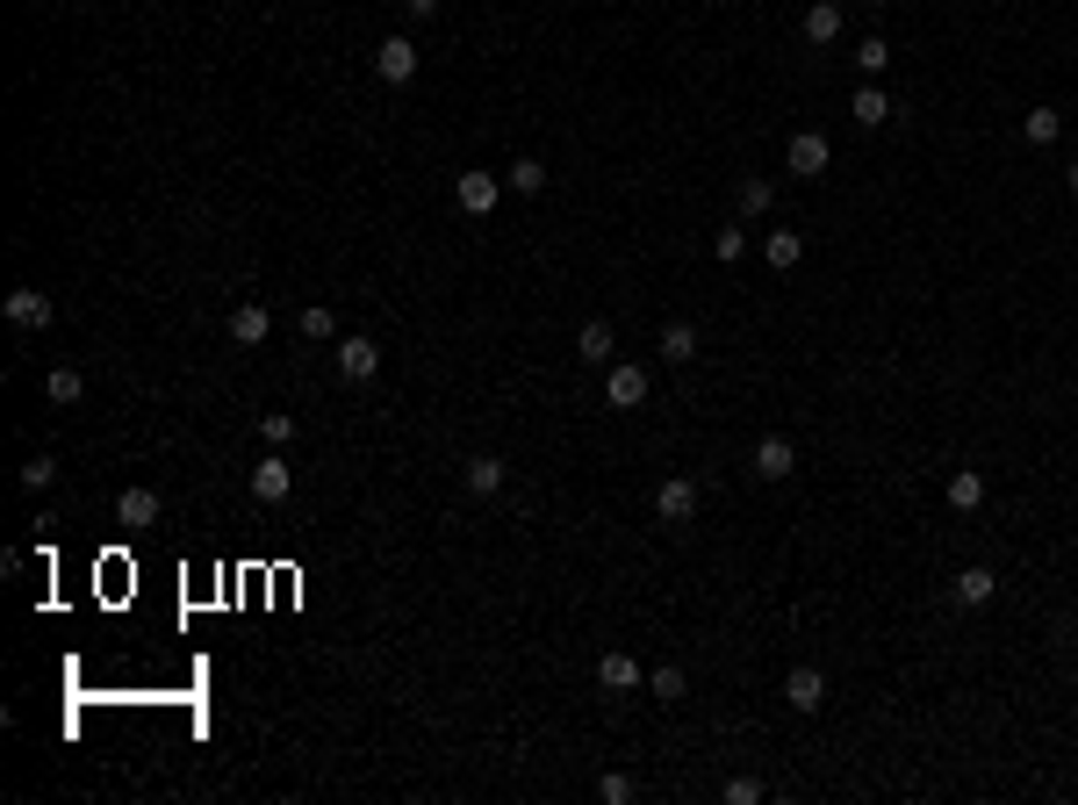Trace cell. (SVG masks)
<instances>
[{"mask_svg":"<svg viewBox=\"0 0 1078 805\" xmlns=\"http://www.w3.org/2000/svg\"><path fill=\"white\" fill-rule=\"evenodd\" d=\"M784 166H791V180H820V173L834 166V144H827L820 130H791V144H784Z\"/></svg>","mask_w":1078,"mask_h":805,"instance_id":"obj_1","label":"cell"},{"mask_svg":"<svg viewBox=\"0 0 1078 805\" xmlns=\"http://www.w3.org/2000/svg\"><path fill=\"white\" fill-rule=\"evenodd\" d=\"M654 518H662V525H690V518H698V482L690 475H662L654 482Z\"/></svg>","mask_w":1078,"mask_h":805,"instance_id":"obj_2","label":"cell"},{"mask_svg":"<svg viewBox=\"0 0 1078 805\" xmlns=\"http://www.w3.org/2000/svg\"><path fill=\"white\" fill-rule=\"evenodd\" d=\"M604 403H618V411H640V403H648V367L612 360V367H604Z\"/></svg>","mask_w":1078,"mask_h":805,"instance_id":"obj_3","label":"cell"},{"mask_svg":"<svg viewBox=\"0 0 1078 805\" xmlns=\"http://www.w3.org/2000/svg\"><path fill=\"white\" fill-rule=\"evenodd\" d=\"M453 202H461L467 216H489V209L504 202V173H461V180H453Z\"/></svg>","mask_w":1078,"mask_h":805,"instance_id":"obj_4","label":"cell"},{"mask_svg":"<svg viewBox=\"0 0 1078 805\" xmlns=\"http://www.w3.org/2000/svg\"><path fill=\"white\" fill-rule=\"evenodd\" d=\"M791 467H798V446H791L784 431H762V439H755V475L762 482H791Z\"/></svg>","mask_w":1078,"mask_h":805,"instance_id":"obj_5","label":"cell"},{"mask_svg":"<svg viewBox=\"0 0 1078 805\" xmlns=\"http://www.w3.org/2000/svg\"><path fill=\"white\" fill-rule=\"evenodd\" d=\"M288 489H295V467L281 461V446H274V453H266V461L252 467V497H259V504H281Z\"/></svg>","mask_w":1078,"mask_h":805,"instance_id":"obj_6","label":"cell"},{"mask_svg":"<svg viewBox=\"0 0 1078 805\" xmlns=\"http://www.w3.org/2000/svg\"><path fill=\"white\" fill-rule=\"evenodd\" d=\"M375 72H381V80H389V86L417 80V44H411V36H389V44H381V51H375Z\"/></svg>","mask_w":1078,"mask_h":805,"instance_id":"obj_7","label":"cell"},{"mask_svg":"<svg viewBox=\"0 0 1078 805\" xmlns=\"http://www.w3.org/2000/svg\"><path fill=\"white\" fill-rule=\"evenodd\" d=\"M993 590H999L993 568H963L957 583H949V597H957V612H985V604H993Z\"/></svg>","mask_w":1078,"mask_h":805,"instance_id":"obj_8","label":"cell"},{"mask_svg":"<svg viewBox=\"0 0 1078 805\" xmlns=\"http://www.w3.org/2000/svg\"><path fill=\"white\" fill-rule=\"evenodd\" d=\"M8 324H15V331H44V324H51V295H44V288H15V295H8Z\"/></svg>","mask_w":1078,"mask_h":805,"instance_id":"obj_9","label":"cell"},{"mask_svg":"<svg viewBox=\"0 0 1078 805\" xmlns=\"http://www.w3.org/2000/svg\"><path fill=\"white\" fill-rule=\"evenodd\" d=\"M576 360H590V367H612V360H618V339H612V324H604V317H590V324L576 331Z\"/></svg>","mask_w":1078,"mask_h":805,"instance_id":"obj_10","label":"cell"},{"mask_svg":"<svg viewBox=\"0 0 1078 805\" xmlns=\"http://www.w3.org/2000/svg\"><path fill=\"white\" fill-rule=\"evenodd\" d=\"M375 367H381V345L375 339H339V375L345 381H375Z\"/></svg>","mask_w":1078,"mask_h":805,"instance_id":"obj_11","label":"cell"},{"mask_svg":"<svg viewBox=\"0 0 1078 805\" xmlns=\"http://www.w3.org/2000/svg\"><path fill=\"white\" fill-rule=\"evenodd\" d=\"M784 698H791V712H820V705H827V676H820V668H791V676H784Z\"/></svg>","mask_w":1078,"mask_h":805,"instance_id":"obj_12","label":"cell"},{"mask_svg":"<svg viewBox=\"0 0 1078 805\" xmlns=\"http://www.w3.org/2000/svg\"><path fill=\"white\" fill-rule=\"evenodd\" d=\"M266 331H274V309H259V303L230 309V339H238V345H266Z\"/></svg>","mask_w":1078,"mask_h":805,"instance_id":"obj_13","label":"cell"},{"mask_svg":"<svg viewBox=\"0 0 1078 805\" xmlns=\"http://www.w3.org/2000/svg\"><path fill=\"white\" fill-rule=\"evenodd\" d=\"M116 518H122V525H152V518H158V489H144V482H130V489L116 497Z\"/></svg>","mask_w":1078,"mask_h":805,"instance_id":"obj_14","label":"cell"},{"mask_svg":"<svg viewBox=\"0 0 1078 805\" xmlns=\"http://www.w3.org/2000/svg\"><path fill=\"white\" fill-rule=\"evenodd\" d=\"M597 684L604 690H640V684H648V676H640V662H633V654H604V662H597Z\"/></svg>","mask_w":1078,"mask_h":805,"instance_id":"obj_15","label":"cell"},{"mask_svg":"<svg viewBox=\"0 0 1078 805\" xmlns=\"http://www.w3.org/2000/svg\"><path fill=\"white\" fill-rule=\"evenodd\" d=\"M841 36V0H813L805 8V44H834Z\"/></svg>","mask_w":1078,"mask_h":805,"instance_id":"obj_16","label":"cell"},{"mask_svg":"<svg viewBox=\"0 0 1078 805\" xmlns=\"http://www.w3.org/2000/svg\"><path fill=\"white\" fill-rule=\"evenodd\" d=\"M467 489H475V497H504V461L497 453H467Z\"/></svg>","mask_w":1078,"mask_h":805,"instance_id":"obj_17","label":"cell"},{"mask_svg":"<svg viewBox=\"0 0 1078 805\" xmlns=\"http://www.w3.org/2000/svg\"><path fill=\"white\" fill-rule=\"evenodd\" d=\"M662 360H668V367L698 360V324H684V317H676V324H662Z\"/></svg>","mask_w":1078,"mask_h":805,"instance_id":"obj_18","label":"cell"},{"mask_svg":"<svg viewBox=\"0 0 1078 805\" xmlns=\"http://www.w3.org/2000/svg\"><path fill=\"white\" fill-rule=\"evenodd\" d=\"M941 497H949V511H978V504H985V475H978V467H957Z\"/></svg>","mask_w":1078,"mask_h":805,"instance_id":"obj_19","label":"cell"},{"mask_svg":"<svg viewBox=\"0 0 1078 805\" xmlns=\"http://www.w3.org/2000/svg\"><path fill=\"white\" fill-rule=\"evenodd\" d=\"M849 116H856L863 130H885V122H891V94H885V86H863L856 102H849Z\"/></svg>","mask_w":1078,"mask_h":805,"instance_id":"obj_20","label":"cell"},{"mask_svg":"<svg viewBox=\"0 0 1078 805\" xmlns=\"http://www.w3.org/2000/svg\"><path fill=\"white\" fill-rule=\"evenodd\" d=\"M86 395V375L80 367H51V375H44V403H58V411H66V403H80Z\"/></svg>","mask_w":1078,"mask_h":805,"instance_id":"obj_21","label":"cell"},{"mask_svg":"<svg viewBox=\"0 0 1078 805\" xmlns=\"http://www.w3.org/2000/svg\"><path fill=\"white\" fill-rule=\"evenodd\" d=\"M1021 138L1043 152V144H1057V138H1064V116H1057V108H1028V116H1021Z\"/></svg>","mask_w":1078,"mask_h":805,"instance_id":"obj_22","label":"cell"},{"mask_svg":"<svg viewBox=\"0 0 1078 805\" xmlns=\"http://www.w3.org/2000/svg\"><path fill=\"white\" fill-rule=\"evenodd\" d=\"M762 259H770L777 274H791V267L805 259V238H798V230H770V245H762Z\"/></svg>","mask_w":1078,"mask_h":805,"instance_id":"obj_23","label":"cell"},{"mask_svg":"<svg viewBox=\"0 0 1078 805\" xmlns=\"http://www.w3.org/2000/svg\"><path fill=\"white\" fill-rule=\"evenodd\" d=\"M504 188H518V194H540V188H547V166H540V158H511V173H504Z\"/></svg>","mask_w":1078,"mask_h":805,"instance_id":"obj_24","label":"cell"},{"mask_svg":"<svg viewBox=\"0 0 1078 805\" xmlns=\"http://www.w3.org/2000/svg\"><path fill=\"white\" fill-rule=\"evenodd\" d=\"M734 202H741V216H762V209L777 202V188H770V180H762V173H748V180H741V194H734Z\"/></svg>","mask_w":1078,"mask_h":805,"instance_id":"obj_25","label":"cell"},{"mask_svg":"<svg viewBox=\"0 0 1078 805\" xmlns=\"http://www.w3.org/2000/svg\"><path fill=\"white\" fill-rule=\"evenodd\" d=\"M856 72H870V80H877V72H891V44H885V36H863V44H856Z\"/></svg>","mask_w":1078,"mask_h":805,"instance_id":"obj_26","label":"cell"},{"mask_svg":"<svg viewBox=\"0 0 1078 805\" xmlns=\"http://www.w3.org/2000/svg\"><path fill=\"white\" fill-rule=\"evenodd\" d=\"M648 690H654V698H662V705H676V698H684V668H654V676H648Z\"/></svg>","mask_w":1078,"mask_h":805,"instance_id":"obj_27","label":"cell"},{"mask_svg":"<svg viewBox=\"0 0 1078 805\" xmlns=\"http://www.w3.org/2000/svg\"><path fill=\"white\" fill-rule=\"evenodd\" d=\"M259 439H266V446H288L295 439V417L288 411H266V417H259Z\"/></svg>","mask_w":1078,"mask_h":805,"instance_id":"obj_28","label":"cell"},{"mask_svg":"<svg viewBox=\"0 0 1078 805\" xmlns=\"http://www.w3.org/2000/svg\"><path fill=\"white\" fill-rule=\"evenodd\" d=\"M597 798L604 805H626V798H633V777H626V770H604L597 777Z\"/></svg>","mask_w":1078,"mask_h":805,"instance_id":"obj_29","label":"cell"},{"mask_svg":"<svg viewBox=\"0 0 1078 805\" xmlns=\"http://www.w3.org/2000/svg\"><path fill=\"white\" fill-rule=\"evenodd\" d=\"M712 252L726 259V267H734V259L748 252V230H741V223H726V230H719V238H712Z\"/></svg>","mask_w":1078,"mask_h":805,"instance_id":"obj_30","label":"cell"},{"mask_svg":"<svg viewBox=\"0 0 1078 805\" xmlns=\"http://www.w3.org/2000/svg\"><path fill=\"white\" fill-rule=\"evenodd\" d=\"M51 482H58V461H44V453L22 461V489H51Z\"/></svg>","mask_w":1078,"mask_h":805,"instance_id":"obj_31","label":"cell"},{"mask_svg":"<svg viewBox=\"0 0 1078 805\" xmlns=\"http://www.w3.org/2000/svg\"><path fill=\"white\" fill-rule=\"evenodd\" d=\"M726 805H762V777H726Z\"/></svg>","mask_w":1078,"mask_h":805,"instance_id":"obj_32","label":"cell"},{"mask_svg":"<svg viewBox=\"0 0 1078 805\" xmlns=\"http://www.w3.org/2000/svg\"><path fill=\"white\" fill-rule=\"evenodd\" d=\"M331 331H339L331 324V309H303V339H331Z\"/></svg>","mask_w":1078,"mask_h":805,"instance_id":"obj_33","label":"cell"},{"mask_svg":"<svg viewBox=\"0 0 1078 805\" xmlns=\"http://www.w3.org/2000/svg\"><path fill=\"white\" fill-rule=\"evenodd\" d=\"M403 8H411L417 22H425V15H439V0H403Z\"/></svg>","mask_w":1078,"mask_h":805,"instance_id":"obj_34","label":"cell"},{"mask_svg":"<svg viewBox=\"0 0 1078 805\" xmlns=\"http://www.w3.org/2000/svg\"><path fill=\"white\" fill-rule=\"evenodd\" d=\"M1064 188H1071V194H1078V166H1071V173H1064Z\"/></svg>","mask_w":1078,"mask_h":805,"instance_id":"obj_35","label":"cell"}]
</instances>
